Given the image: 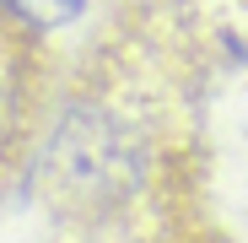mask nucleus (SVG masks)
<instances>
[{
  "instance_id": "nucleus-1",
  "label": "nucleus",
  "mask_w": 248,
  "mask_h": 243,
  "mask_svg": "<svg viewBox=\"0 0 248 243\" xmlns=\"http://www.w3.org/2000/svg\"><path fill=\"white\" fill-rule=\"evenodd\" d=\"M151 125L146 108H130L119 87L81 92L65 103L44 141V189L60 211L97 222L124 211L151 173Z\"/></svg>"
},
{
  "instance_id": "nucleus-2",
  "label": "nucleus",
  "mask_w": 248,
  "mask_h": 243,
  "mask_svg": "<svg viewBox=\"0 0 248 243\" xmlns=\"http://www.w3.org/2000/svg\"><path fill=\"white\" fill-rule=\"evenodd\" d=\"M44 92H49L44 32H32L22 16L0 6V184L16 173V162L38 141Z\"/></svg>"
},
{
  "instance_id": "nucleus-3",
  "label": "nucleus",
  "mask_w": 248,
  "mask_h": 243,
  "mask_svg": "<svg viewBox=\"0 0 248 243\" xmlns=\"http://www.w3.org/2000/svg\"><path fill=\"white\" fill-rule=\"evenodd\" d=\"M11 16H22L32 32H54V27H70L81 11H87V0H0Z\"/></svg>"
}]
</instances>
